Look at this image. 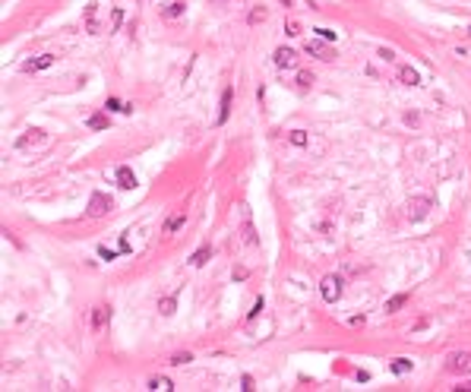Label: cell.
I'll return each mask as SVG.
<instances>
[{
  "mask_svg": "<svg viewBox=\"0 0 471 392\" xmlns=\"http://www.w3.org/2000/svg\"><path fill=\"white\" fill-rule=\"evenodd\" d=\"M86 26H89V32H98V26H95V4L86 7Z\"/></svg>",
  "mask_w": 471,
  "mask_h": 392,
  "instance_id": "obj_22",
  "label": "cell"
},
{
  "mask_svg": "<svg viewBox=\"0 0 471 392\" xmlns=\"http://www.w3.org/2000/svg\"><path fill=\"white\" fill-rule=\"evenodd\" d=\"M398 79H402L405 86H418V70H411V67H402V70H398Z\"/></svg>",
  "mask_w": 471,
  "mask_h": 392,
  "instance_id": "obj_17",
  "label": "cell"
},
{
  "mask_svg": "<svg viewBox=\"0 0 471 392\" xmlns=\"http://www.w3.org/2000/svg\"><path fill=\"white\" fill-rule=\"evenodd\" d=\"M209 256H212L209 247H199V250L190 256V266H196V269H199V266H206V263H209Z\"/></svg>",
  "mask_w": 471,
  "mask_h": 392,
  "instance_id": "obj_15",
  "label": "cell"
},
{
  "mask_svg": "<svg viewBox=\"0 0 471 392\" xmlns=\"http://www.w3.org/2000/svg\"><path fill=\"white\" fill-rule=\"evenodd\" d=\"M260 310H263V298H256V301H253V310H250V319L260 313Z\"/></svg>",
  "mask_w": 471,
  "mask_h": 392,
  "instance_id": "obj_30",
  "label": "cell"
},
{
  "mask_svg": "<svg viewBox=\"0 0 471 392\" xmlns=\"http://www.w3.org/2000/svg\"><path fill=\"white\" fill-rule=\"evenodd\" d=\"M111 209H114V199H111V196H104V193H92V199H89V215H92V218L108 215Z\"/></svg>",
  "mask_w": 471,
  "mask_h": 392,
  "instance_id": "obj_1",
  "label": "cell"
},
{
  "mask_svg": "<svg viewBox=\"0 0 471 392\" xmlns=\"http://www.w3.org/2000/svg\"><path fill=\"white\" fill-rule=\"evenodd\" d=\"M430 206H433L430 196H411V199H408V215H411V221H421V218L430 212Z\"/></svg>",
  "mask_w": 471,
  "mask_h": 392,
  "instance_id": "obj_3",
  "label": "cell"
},
{
  "mask_svg": "<svg viewBox=\"0 0 471 392\" xmlns=\"http://www.w3.org/2000/svg\"><path fill=\"white\" fill-rule=\"evenodd\" d=\"M228 111H231V89L221 92V111H218V124L228 121Z\"/></svg>",
  "mask_w": 471,
  "mask_h": 392,
  "instance_id": "obj_16",
  "label": "cell"
},
{
  "mask_svg": "<svg viewBox=\"0 0 471 392\" xmlns=\"http://www.w3.org/2000/svg\"><path fill=\"white\" fill-rule=\"evenodd\" d=\"M184 221H187L184 212H174V215H168V221H164V228H161V231H164V234H178V231L184 228Z\"/></svg>",
  "mask_w": 471,
  "mask_h": 392,
  "instance_id": "obj_11",
  "label": "cell"
},
{
  "mask_svg": "<svg viewBox=\"0 0 471 392\" xmlns=\"http://www.w3.org/2000/svg\"><path fill=\"white\" fill-rule=\"evenodd\" d=\"M44 139H48V136H44V130H29L26 136H19L16 146H19V149H29V146H38V142H44Z\"/></svg>",
  "mask_w": 471,
  "mask_h": 392,
  "instance_id": "obj_10",
  "label": "cell"
},
{
  "mask_svg": "<svg viewBox=\"0 0 471 392\" xmlns=\"http://www.w3.org/2000/svg\"><path fill=\"white\" fill-rule=\"evenodd\" d=\"M244 237H247V244H256V234H253V225H250V218L244 221Z\"/></svg>",
  "mask_w": 471,
  "mask_h": 392,
  "instance_id": "obj_25",
  "label": "cell"
},
{
  "mask_svg": "<svg viewBox=\"0 0 471 392\" xmlns=\"http://www.w3.org/2000/svg\"><path fill=\"white\" fill-rule=\"evenodd\" d=\"M149 389H152V392H171L174 383H171L168 376H152V379H149Z\"/></svg>",
  "mask_w": 471,
  "mask_h": 392,
  "instance_id": "obj_12",
  "label": "cell"
},
{
  "mask_svg": "<svg viewBox=\"0 0 471 392\" xmlns=\"http://www.w3.org/2000/svg\"><path fill=\"white\" fill-rule=\"evenodd\" d=\"M190 361H193V354H190V351L174 354V358H171V364H174V367H184V364H190Z\"/></svg>",
  "mask_w": 471,
  "mask_h": 392,
  "instance_id": "obj_24",
  "label": "cell"
},
{
  "mask_svg": "<svg viewBox=\"0 0 471 392\" xmlns=\"http://www.w3.org/2000/svg\"><path fill=\"white\" fill-rule=\"evenodd\" d=\"M298 86H301V89H310V86H313V73H301V76H298Z\"/></svg>",
  "mask_w": 471,
  "mask_h": 392,
  "instance_id": "obj_26",
  "label": "cell"
},
{
  "mask_svg": "<svg viewBox=\"0 0 471 392\" xmlns=\"http://www.w3.org/2000/svg\"><path fill=\"white\" fill-rule=\"evenodd\" d=\"M117 187H124V190H133V187H136L133 168H127V164H121V168H117Z\"/></svg>",
  "mask_w": 471,
  "mask_h": 392,
  "instance_id": "obj_9",
  "label": "cell"
},
{
  "mask_svg": "<svg viewBox=\"0 0 471 392\" xmlns=\"http://www.w3.org/2000/svg\"><path fill=\"white\" fill-rule=\"evenodd\" d=\"M241 389L250 392V389H253V376H244V379H241Z\"/></svg>",
  "mask_w": 471,
  "mask_h": 392,
  "instance_id": "obj_29",
  "label": "cell"
},
{
  "mask_svg": "<svg viewBox=\"0 0 471 392\" xmlns=\"http://www.w3.org/2000/svg\"><path fill=\"white\" fill-rule=\"evenodd\" d=\"M108 323H111V304H98L92 310V332H101Z\"/></svg>",
  "mask_w": 471,
  "mask_h": 392,
  "instance_id": "obj_6",
  "label": "cell"
},
{
  "mask_svg": "<svg viewBox=\"0 0 471 392\" xmlns=\"http://www.w3.org/2000/svg\"><path fill=\"white\" fill-rule=\"evenodd\" d=\"M411 367H415V364H411L408 358H398V361H392V364H389V370H392L395 376H405V373H411Z\"/></svg>",
  "mask_w": 471,
  "mask_h": 392,
  "instance_id": "obj_14",
  "label": "cell"
},
{
  "mask_svg": "<svg viewBox=\"0 0 471 392\" xmlns=\"http://www.w3.org/2000/svg\"><path fill=\"white\" fill-rule=\"evenodd\" d=\"M285 29H288V35H301V26H298L294 19H288V26H285Z\"/></svg>",
  "mask_w": 471,
  "mask_h": 392,
  "instance_id": "obj_27",
  "label": "cell"
},
{
  "mask_svg": "<svg viewBox=\"0 0 471 392\" xmlns=\"http://www.w3.org/2000/svg\"><path fill=\"white\" fill-rule=\"evenodd\" d=\"M316 32H320V38H326V41L335 38V32H329V29H316Z\"/></svg>",
  "mask_w": 471,
  "mask_h": 392,
  "instance_id": "obj_31",
  "label": "cell"
},
{
  "mask_svg": "<svg viewBox=\"0 0 471 392\" xmlns=\"http://www.w3.org/2000/svg\"><path fill=\"white\" fill-rule=\"evenodd\" d=\"M405 301H408V294H395V298H389V301H386V313H395V310H402V307H405Z\"/></svg>",
  "mask_w": 471,
  "mask_h": 392,
  "instance_id": "obj_18",
  "label": "cell"
},
{
  "mask_svg": "<svg viewBox=\"0 0 471 392\" xmlns=\"http://www.w3.org/2000/svg\"><path fill=\"white\" fill-rule=\"evenodd\" d=\"M164 19H178L181 13H184V0H171V4H164Z\"/></svg>",
  "mask_w": 471,
  "mask_h": 392,
  "instance_id": "obj_13",
  "label": "cell"
},
{
  "mask_svg": "<svg viewBox=\"0 0 471 392\" xmlns=\"http://www.w3.org/2000/svg\"><path fill=\"white\" fill-rule=\"evenodd\" d=\"M281 4H285V7H291V0H281Z\"/></svg>",
  "mask_w": 471,
  "mask_h": 392,
  "instance_id": "obj_32",
  "label": "cell"
},
{
  "mask_svg": "<svg viewBox=\"0 0 471 392\" xmlns=\"http://www.w3.org/2000/svg\"><path fill=\"white\" fill-rule=\"evenodd\" d=\"M263 19H266V10H263V7L250 10V16H247V22H250V26H256V22H263Z\"/></svg>",
  "mask_w": 471,
  "mask_h": 392,
  "instance_id": "obj_23",
  "label": "cell"
},
{
  "mask_svg": "<svg viewBox=\"0 0 471 392\" xmlns=\"http://www.w3.org/2000/svg\"><path fill=\"white\" fill-rule=\"evenodd\" d=\"M174 307H178V304H174V298H161V301H158L161 316H171V313H174Z\"/></svg>",
  "mask_w": 471,
  "mask_h": 392,
  "instance_id": "obj_21",
  "label": "cell"
},
{
  "mask_svg": "<svg viewBox=\"0 0 471 392\" xmlns=\"http://www.w3.org/2000/svg\"><path fill=\"white\" fill-rule=\"evenodd\" d=\"M449 373H471V351H455L449 364H446Z\"/></svg>",
  "mask_w": 471,
  "mask_h": 392,
  "instance_id": "obj_5",
  "label": "cell"
},
{
  "mask_svg": "<svg viewBox=\"0 0 471 392\" xmlns=\"http://www.w3.org/2000/svg\"><path fill=\"white\" fill-rule=\"evenodd\" d=\"M304 51L313 54V57H320V61H335V51L329 47V41H326V38H310L307 44H304Z\"/></svg>",
  "mask_w": 471,
  "mask_h": 392,
  "instance_id": "obj_2",
  "label": "cell"
},
{
  "mask_svg": "<svg viewBox=\"0 0 471 392\" xmlns=\"http://www.w3.org/2000/svg\"><path fill=\"white\" fill-rule=\"evenodd\" d=\"M275 67H281V70H294V67H298V54H294L291 47H278V51H275Z\"/></svg>",
  "mask_w": 471,
  "mask_h": 392,
  "instance_id": "obj_8",
  "label": "cell"
},
{
  "mask_svg": "<svg viewBox=\"0 0 471 392\" xmlns=\"http://www.w3.org/2000/svg\"><path fill=\"white\" fill-rule=\"evenodd\" d=\"M54 61H57L54 54H38L35 61H26V64H22V70H26V73H38V70H48Z\"/></svg>",
  "mask_w": 471,
  "mask_h": 392,
  "instance_id": "obj_7",
  "label": "cell"
},
{
  "mask_svg": "<svg viewBox=\"0 0 471 392\" xmlns=\"http://www.w3.org/2000/svg\"><path fill=\"white\" fill-rule=\"evenodd\" d=\"M288 139H291V146H307V130H291Z\"/></svg>",
  "mask_w": 471,
  "mask_h": 392,
  "instance_id": "obj_19",
  "label": "cell"
},
{
  "mask_svg": "<svg viewBox=\"0 0 471 392\" xmlns=\"http://www.w3.org/2000/svg\"><path fill=\"white\" fill-rule=\"evenodd\" d=\"M320 291H323V301L335 304V301L341 298V278H338V275H326L323 285H320Z\"/></svg>",
  "mask_w": 471,
  "mask_h": 392,
  "instance_id": "obj_4",
  "label": "cell"
},
{
  "mask_svg": "<svg viewBox=\"0 0 471 392\" xmlns=\"http://www.w3.org/2000/svg\"><path fill=\"white\" fill-rule=\"evenodd\" d=\"M89 127L92 130H108V117H104V114H92L89 117Z\"/></svg>",
  "mask_w": 471,
  "mask_h": 392,
  "instance_id": "obj_20",
  "label": "cell"
},
{
  "mask_svg": "<svg viewBox=\"0 0 471 392\" xmlns=\"http://www.w3.org/2000/svg\"><path fill=\"white\" fill-rule=\"evenodd\" d=\"M98 256H101V259H114L117 253H114V250H108V247H98Z\"/></svg>",
  "mask_w": 471,
  "mask_h": 392,
  "instance_id": "obj_28",
  "label": "cell"
}]
</instances>
